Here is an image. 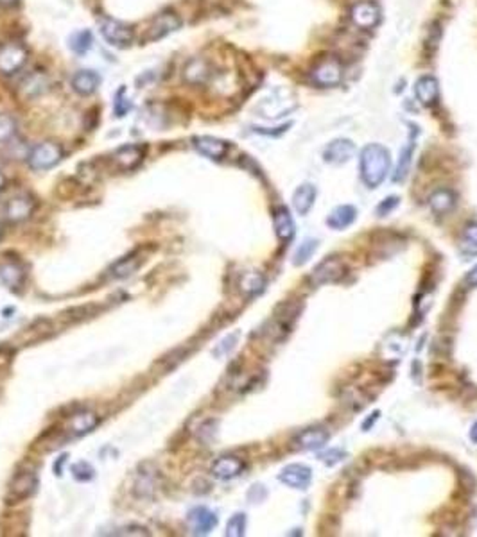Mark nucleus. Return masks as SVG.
<instances>
[{
  "label": "nucleus",
  "instance_id": "72a5a7b5",
  "mask_svg": "<svg viewBox=\"0 0 477 537\" xmlns=\"http://www.w3.org/2000/svg\"><path fill=\"white\" fill-rule=\"evenodd\" d=\"M156 487V473H142L137 480L135 489L139 491V496H151Z\"/></svg>",
  "mask_w": 477,
  "mask_h": 537
},
{
  "label": "nucleus",
  "instance_id": "f257e3e1",
  "mask_svg": "<svg viewBox=\"0 0 477 537\" xmlns=\"http://www.w3.org/2000/svg\"><path fill=\"white\" fill-rule=\"evenodd\" d=\"M389 151L380 144H368L363 151H361L359 158V170L361 179L368 188H377L382 185L384 179L387 178L389 172Z\"/></svg>",
  "mask_w": 477,
  "mask_h": 537
},
{
  "label": "nucleus",
  "instance_id": "f03ea898",
  "mask_svg": "<svg viewBox=\"0 0 477 537\" xmlns=\"http://www.w3.org/2000/svg\"><path fill=\"white\" fill-rule=\"evenodd\" d=\"M296 106H298L296 99H294V95L289 92V90L277 88L273 90L268 97H264L261 102H258L257 111L261 113V117L280 118L289 115Z\"/></svg>",
  "mask_w": 477,
  "mask_h": 537
},
{
  "label": "nucleus",
  "instance_id": "a19ab883",
  "mask_svg": "<svg viewBox=\"0 0 477 537\" xmlns=\"http://www.w3.org/2000/svg\"><path fill=\"white\" fill-rule=\"evenodd\" d=\"M465 285H466V287H469V288L477 287V265L473 267L472 271H470L469 274L465 276Z\"/></svg>",
  "mask_w": 477,
  "mask_h": 537
},
{
  "label": "nucleus",
  "instance_id": "c03bdc74",
  "mask_svg": "<svg viewBox=\"0 0 477 537\" xmlns=\"http://www.w3.org/2000/svg\"><path fill=\"white\" fill-rule=\"evenodd\" d=\"M4 186H6V178H4V174L0 172V192L4 190Z\"/></svg>",
  "mask_w": 477,
  "mask_h": 537
},
{
  "label": "nucleus",
  "instance_id": "20e7f679",
  "mask_svg": "<svg viewBox=\"0 0 477 537\" xmlns=\"http://www.w3.org/2000/svg\"><path fill=\"white\" fill-rule=\"evenodd\" d=\"M99 31L111 47H118V49L130 47L133 38H135V31L131 25L115 20V18H101L99 20Z\"/></svg>",
  "mask_w": 477,
  "mask_h": 537
},
{
  "label": "nucleus",
  "instance_id": "e433bc0d",
  "mask_svg": "<svg viewBox=\"0 0 477 537\" xmlns=\"http://www.w3.org/2000/svg\"><path fill=\"white\" fill-rule=\"evenodd\" d=\"M72 473H74V477L78 478V480H90V478L94 477V469H92L90 464H86V462H78V464H74Z\"/></svg>",
  "mask_w": 477,
  "mask_h": 537
},
{
  "label": "nucleus",
  "instance_id": "37998d69",
  "mask_svg": "<svg viewBox=\"0 0 477 537\" xmlns=\"http://www.w3.org/2000/svg\"><path fill=\"white\" fill-rule=\"evenodd\" d=\"M470 439H472V442H477V421L472 424V430H470Z\"/></svg>",
  "mask_w": 477,
  "mask_h": 537
},
{
  "label": "nucleus",
  "instance_id": "4be33fe9",
  "mask_svg": "<svg viewBox=\"0 0 477 537\" xmlns=\"http://www.w3.org/2000/svg\"><path fill=\"white\" fill-rule=\"evenodd\" d=\"M101 85V76L94 70H79L72 77V88L79 95H92Z\"/></svg>",
  "mask_w": 477,
  "mask_h": 537
},
{
  "label": "nucleus",
  "instance_id": "dca6fc26",
  "mask_svg": "<svg viewBox=\"0 0 477 537\" xmlns=\"http://www.w3.org/2000/svg\"><path fill=\"white\" fill-rule=\"evenodd\" d=\"M210 471H212V475L217 480H232V478L239 477V475L244 471V462H242L239 456L233 455L219 456L212 464Z\"/></svg>",
  "mask_w": 477,
  "mask_h": 537
},
{
  "label": "nucleus",
  "instance_id": "bb28decb",
  "mask_svg": "<svg viewBox=\"0 0 477 537\" xmlns=\"http://www.w3.org/2000/svg\"><path fill=\"white\" fill-rule=\"evenodd\" d=\"M355 217H357V210L352 204H343V207L334 208L331 215L326 217V226L332 230H345L354 224Z\"/></svg>",
  "mask_w": 477,
  "mask_h": 537
},
{
  "label": "nucleus",
  "instance_id": "c85d7f7f",
  "mask_svg": "<svg viewBox=\"0 0 477 537\" xmlns=\"http://www.w3.org/2000/svg\"><path fill=\"white\" fill-rule=\"evenodd\" d=\"M140 263H142V258H140L139 255H131L126 256V258H120L111 267V274H113L115 278H126V276H131L139 269Z\"/></svg>",
  "mask_w": 477,
  "mask_h": 537
},
{
  "label": "nucleus",
  "instance_id": "2eb2a0df",
  "mask_svg": "<svg viewBox=\"0 0 477 537\" xmlns=\"http://www.w3.org/2000/svg\"><path fill=\"white\" fill-rule=\"evenodd\" d=\"M192 141H194L198 153L210 158V160H223L230 151L228 141L216 137H194Z\"/></svg>",
  "mask_w": 477,
  "mask_h": 537
},
{
  "label": "nucleus",
  "instance_id": "ddd939ff",
  "mask_svg": "<svg viewBox=\"0 0 477 537\" xmlns=\"http://www.w3.org/2000/svg\"><path fill=\"white\" fill-rule=\"evenodd\" d=\"M180 25H181V20L176 17L174 13H171V11L160 13L158 17L153 20V24L149 25V29H147L146 40L147 41L160 40V38L174 33L176 29H180Z\"/></svg>",
  "mask_w": 477,
  "mask_h": 537
},
{
  "label": "nucleus",
  "instance_id": "473e14b6",
  "mask_svg": "<svg viewBox=\"0 0 477 537\" xmlns=\"http://www.w3.org/2000/svg\"><path fill=\"white\" fill-rule=\"evenodd\" d=\"M413 151H415V140L411 138L408 146L402 149V154H400L399 160V167H396L395 172V181H400V179H404L409 172V165H411V158H413Z\"/></svg>",
  "mask_w": 477,
  "mask_h": 537
},
{
  "label": "nucleus",
  "instance_id": "423d86ee",
  "mask_svg": "<svg viewBox=\"0 0 477 537\" xmlns=\"http://www.w3.org/2000/svg\"><path fill=\"white\" fill-rule=\"evenodd\" d=\"M310 79L312 83L323 88H332L338 86L343 79V65L341 61L334 56L323 57L316 63V67L310 70Z\"/></svg>",
  "mask_w": 477,
  "mask_h": 537
},
{
  "label": "nucleus",
  "instance_id": "6e6552de",
  "mask_svg": "<svg viewBox=\"0 0 477 537\" xmlns=\"http://www.w3.org/2000/svg\"><path fill=\"white\" fill-rule=\"evenodd\" d=\"M36 210V201L27 194L13 195L4 204V218L8 223H24Z\"/></svg>",
  "mask_w": 477,
  "mask_h": 537
},
{
  "label": "nucleus",
  "instance_id": "7ed1b4c3",
  "mask_svg": "<svg viewBox=\"0 0 477 537\" xmlns=\"http://www.w3.org/2000/svg\"><path fill=\"white\" fill-rule=\"evenodd\" d=\"M347 265L345 262L336 256H329L323 262H319L318 265L312 269L309 276L310 287H323L326 283H338L345 278L347 274Z\"/></svg>",
  "mask_w": 477,
  "mask_h": 537
},
{
  "label": "nucleus",
  "instance_id": "f8f14e48",
  "mask_svg": "<svg viewBox=\"0 0 477 537\" xmlns=\"http://www.w3.org/2000/svg\"><path fill=\"white\" fill-rule=\"evenodd\" d=\"M187 523L194 536H207L216 529L217 516L207 507H196L188 512Z\"/></svg>",
  "mask_w": 477,
  "mask_h": 537
},
{
  "label": "nucleus",
  "instance_id": "9d476101",
  "mask_svg": "<svg viewBox=\"0 0 477 537\" xmlns=\"http://www.w3.org/2000/svg\"><path fill=\"white\" fill-rule=\"evenodd\" d=\"M310 478H312V469L305 464H289L278 475V480L282 484H286L287 487L300 489V491L309 487Z\"/></svg>",
  "mask_w": 477,
  "mask_h": 537
},
{
  "label": "nucleus",
  "instance_id": "39448f33",
  "mask_svg": "<svg viewBox=\"0 0 477 537\" xmlns=\"http://www.w3.org/2000/svg\"><path fill=\"white\" fill-rule=\"evenodd\" d=\"M63 156V149L54 141H41L27 153V163L33 170H49Z\"/></svg>",
  "mask_w": 477,
  "mask_h": 537
},
{
  "label": "nucleus",
  "instance_id": "0eeeda50",
  "mask_svg": "<svg viewBox=\"0 0 477 537\" xmlns=\"http://www.w3.org/2000/svg\"><path fill=\"white\" fill-rule=\"evenodd\" d=\"M27 61V49L18 41H8L0 45V74L13 76Z\"/></svg>",
  "mask_w": 477,
  "mask_h": 537
},
{
  "label": "nucleus",
  "instance_id": "393cba45",
  "mask_svg": "<svg viewBox=\"0 0 477 537\" xmlns=\"http://www.w3.org/2000/svg\"><path fill=\"white\" fill-rule=\"evenodd\" d=\"M275 231H277V237L282 242L293 240L294 233H296V226H294V221L291 217V211L286 207L275 210Z\"/></svg>",
  "mask_w": 477,
  "mask_h": 537
},
{
  "label": "nucleus",
  "instance_id": "4468645a",
  "mask_svg": "<svg viewBox=\"0 0 477 537\" xmlns=\"http://www.w3.org/2000/svg\"><path fill=\"white\" fill-rule=\"evenodd\" d=\"M350 18L357 27L361 29H371L375 27L379 22V8L373 2L368 0H361L355 2L350 9Z\"/></svg>",
  "mask_w": 477,
  "mask_h": 537
},
{
  "label": "nucleus",
  "instance_id": "a18cd8bd",
  "mask_svg": "<svg viewBox=\"0 0 477 537\" xmlns=\"http://www.w3.org/2000/svg\"><path fill=\"white\" fill-rule=\"evenodd\" d=\"M0 237H2V226H0Z\"/></svg>",
  "mask_w": 477,
  "mask_h": 537
},
{
  "label": "nucleus",
  "instance_id": "4c0bfd02",
  "mask_svg": "<svg viewBox=\"0 0 477 537\" xmlns=\"http://www.w3.org/2000/svg\"><path fill=\"white\" fill-rule=\"evenodd\" d=\"M396 207H399V197H395V195H393V197L384 199L379 207H377V211H379L380 217H386V215L389 214L392 210H395Z\"/></svg>",
  "mask_w": 477,
  "mask_h": 537
},
{
  "label": "nucleus",
  "instance_id": "b1692460",
  "mask_svg": "<svg viewBox=\"0 0 477 537\" xmlns=\"http://www.w3.org/2000/svg\"><path fill=\"white\" fill-rule=\"evenodd\" d=\"M457 197L452 190L449 188H440V190L432 192L429 197V207L436 215H447L456 208Z\"/></svg>",
  "mask_w": 477,
  "mask_h": 537
},
{
  "label": "nucleus",
  "instance_id": "1a4fd4ad",
  "mask_svg": "<svg viewBox=\"0 0 477 537\" xmlns=\"http://www.w3.org/2000/svg\"><path fill=\"white\" fill-rule=\"evenodd\" d=\"M355 154V144L347 138H338L332 140L329 146L323 149V160L331 165H343L350 162Z\"/></svg>",
  "mask_w": 477,
  "mask_h": 537
},
{
  "label": "nucleus",
  "instance_id": "aec40b11",
  "mask_svg": "<svg viewBox=\"0 0 477 537\" xmlns=\"http://www.w3.org/2000/svg\"><path fill=\"white\" fill-rule=\"evenodd\" d=\"M415 95L418 102L424 106L436 104L438 95H440V86H438V79L432 76H422L415 85Z\"/></svg>",
  "mask_w": 477,
  "mask_h": 537
},
{
  "label": "nucleus",
  "instance_id": "6ab92c4d",
  "mask_svg": "<svg viewBox=\"0 0 477 537\" xmlns=\"http://www.w3.org/2000/svg\"><path fill=\"white\" fill-rule=\"evenodd\" d=\"M331 433L326 432L323 426H310V428L303 430L302 433H298L294 442L298 448L302 449H319L329 442Z\"/></svg>",
  "mask_w": 477,
  "mask_h": 537
},
{
  "label": "nucleus",
  "instance_id": "58836bf2",
  "mask_svg": "<svg viewBox=\"0 0 477 537\" xmlns=\"http://www.w3.org/2000/svg\"><path fill=\"white\" fill-rule=\"evenodd\" d=\"M463 239H465L466 246H472L477 251V223L469 224L463 231Z\"/></svg>",
  "mask_w": 477,
  "mask_h": 537
},
{
  "label": "nucleus",
  "instance_id": "f704fd0d",
  "mask_svg": "<svg viewBox=\"0 0 477 537\" xmlns=\"http://www.w3.org/2000/svg\"><path fill=\"white\" fill-rule=\"evenodd\" d=\"M246 530V516L244 514H235L230 517L228 525H226V536L230 537H241L244 536Z\"/></svg>",
  "mask_w": 477,
  "mask_h": 537
},
{
  "label": "nucleus",
  "instance_id": "5701e85b",
  "mask_svg": "<svg viewBox=\"0 0 477 537\" xmlns=\"http://www.w3.org/2000/svg\"><path fill=\"white\" fill-rule=\"evenodd\" d=\"M0 281L4 283L9 291H18L25 281L24 267L18 262L0 263Z\"/></svg>",
  "mask_w": 477,
  "mask_h": 537
},
{
  "label": "nucleus",
  "instance_id": "412c9836",
  "mask_svg": "<svg viewBox=\"0 0 477 537\" xmlns=\"http://www.w3.org/2000/svg\"><path fill=\"white\" fill-rule=\"evenodd\" d=\"M99 424L97 414L90 412V410H79V412L72 414L69 419V432L74 437L85 435V433L92 432Z\"/></svg>",
  "mask_w": 477,
  "mask_h": 537
},
{
  "label": "nucleus",
  "instance_id": "a211bd4d",
  "mask_svg": "<svg viewBox=\"0 0 477 537\" xmlns=\"http://www.w3.org/2000/svg\"><path fill=\"white\" fill-rule=\"evenodd\" d=\"M210 77H212V69L203 57H194L184 67V79L188 85H205Z\"/></svg>",
  "mask_w": 477,
  "mask_h": 537
},
{
  "label": "nucleus",
  "instance_id": "c756f323",
  "mask_svg": "<svg viewBox=\"0 0 477 537\" xmlns=\"http://www.w3.org/2000/svg\"><path fill=\"white\" fill-rule=\"evenodd\" d=\"M92 41H94V38H92L90 31H78V33H74L72 36H70L69 47L72 53L83 56V54H86L90 50Z\"/></svg>",
  "mask_w": 477,
  "mask_h": 537
},
{
  "label": "nucleus",
  "instance_id": "c9c22d12",
  "mask_svg": "<svg viewBox=\"0 0 477 537\" xmlns=\"http://www.w3.org/2000/svg\"><path fill=\"white\" fill-rule=\"evenodd\" d=\"M130 109H131V101L127 97H124V90H120V92L117 93V97H115V102H113L115 115L120 118L124 117Z\"/></svg>",
  "mask_w": 477,
  "mask_h": 537
},
{
  "label": "nucleus",
  "instance_id": "9b49d317",
  "mask_svg": "<svg viewBox=\"0 0 477 537\" xmlns=\"http://www.w3.org/2000/svg\"><path fill=\"white\" fill-rule=\"evenodd\" d=\"M36 485V473L33 469H20L9 484V493H11L13 500H25L34 493Z\"/></svg>",
  "mask_w": 477,
  "mask_h": 537
},
{
  "label": "nucleus",
  "instance_id": "7c9ffc66",
  "mask_svg": "<svg viewBox=\"0 0 477 537\" xmlns=\"http://www.w3.org/2000/svg\"><path fill=\"white\" fill-rule=\"evenodd\" d=\"M17 138V120L8 113L0 115V146H9Z\"/></svg>",
  "mask_w": 477,
  "mask_h": 537
},
{
  "label": "nucleus",
  "instance_id": "2f4dec72",
  "mask_svg": "<svg viewBox=\"0 0 477 537\" xmlns=\"http://www.w3.org/2000/svg\"><path fill=\"white\" fill-rule=\"evenodd\" d=\"M318 240L316 239H307L305 242L300 244V247L296 249V253H294V260L293 263L296 267L303 265V263L309 262L310 258H312V255L316 253V249H318Z\"/></svg>",
  "mask_w": 477,
  "mask_h": 537
},
{
  "label": "nucleus",
  "instance_id": "f3484780",
  "mask_svg": "<svg viewBox=\"0 0 477 537\" xmlns=\"http://www.w3.org/2000/svg\"><path fill=\"white\" fill-rule=\"evenodd\" d=\"M113 163L117 169L124 170V172H127V170H133L137 169V167L142 163L144 160V149L140 146H123V147H118L117 151L113 153Z\"/></svg>",
  "mask_w": 477,
  "mask_h": 537
},
{
  "label": "nucleus",
  "instance_id": "79ce46f5",
  "mask_svg": "<svg viewBox=\"0 0 477 537\" xmlns=\"http://www.w3.org/2000/svg\"><path fill=\"white\" fill-rule=\"evenodd\" d=\"M18 0H0V6L2 8H13V6H17Z\"/></svg>",
  "mask_w": 477,
  "mask_h": 537
},
{
  "label": "nucleus",
  "instance_id": "a878e982",
  "mask_svg": "<svg viewBox=\"0 0 477 537\" xmlns=\"http://www.w3.org/2000/svg\"><path fill=\"white\" fill-rule=\"evenodd\" d=\"M316 195H318V190H316L314 185L305 183V185L298 186L296 192H294V195H293L294 210H296L300 215L309 214L310 208L314 207Z\"/></svg>",
  "mask_w": 477,
  "mask_h": 537
},
{
  "label": "nucleus",
  "instance_id": "cd10ccee",
  "mask_svg": "<svg viewBox=\"0 0 477 537\" xmlns=\"http://www.w3.org/2000/svg\"><path fill=\"white\" fill-rule=\"evenodd\" d=\"M264 285H265L264 276H262L261 272H257V271L244 272V274H242V278H241V281H239V287H241V291L248 295H255V294H258V292H262L264 291Z\"/></svg>",
  "mask_w": 477,
  "mask_h": 537
},
{
  "label": "nucleus",
  "instance_id": "ea45409f",
  "mask_svg": "<svg viewBox=\"0 0 477 537\" xmlns=\"http://www.w3.org/2000/svg\"><path fill=\"white\" fill-rule=\"evenodd\" d=\"M115 536H149V532H147V529H144V526H124V529H120L118 532H115Z\"/></svg>",
  "mask_w": 477,
  "mask_h": 537
}]
</instances>
